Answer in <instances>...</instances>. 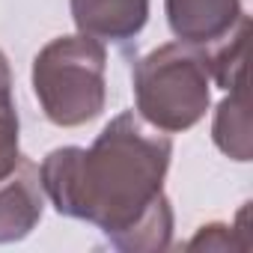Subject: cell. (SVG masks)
I'll use <instances>...</instances> for the list:
<instances>
[{"mask_svg":"<svg viewBox=\"0 0 253 253\" xmlns=\"http://www.w3.org/2000/svg\"><path fill=\"white\" fill-rule=\"evenodd\" d=\"M170 158V134L137 110H122L89 149H51L39 176L57 214L92 223L122 253H158L173 244V209L164 194Z\"/></svg>","mask_w":253,"mask_h":253,"instance_id":"cell-1","label":"cell"},{"mask_svg":"<svg viewBox=\"0 0 253 253\" xmlns=\"http://www.w3.org/2000/svg\"><path fill=\"white\" fill-rule=\"evenodd\" d=\"M137 113L167 134H182L211 104V72L206 48L167 42L140 57L131 69Z\"/></svg>","mask_w":253,"mask_h":253,"instance_id":"cell-2","label":"cell"},{"mask_svg":"<svg viewBox=\"0 0 253 253\" xmlns=\"http://www.w3.org/2000/svg\"><path fill=\"white\" fill-rule=\"evenodd\" d=\"M30 81L48 122L60 128L86 125L107 101V48L84 33L57 36L36 54Z\"/></svg>","mask_w":253,"mask_h":253,"instance_id":"cell-3","label":"cell"},{"mask_svg":"<svg viewBox=\"0 0 253 253\" xmlns=\"http://www.w3.org/2000/svg\"><path fill=\"white\" fill-rule=\"evenodd\" d=\"M45 211V188L39 164L27 155L18 158L12 173L0 179V244L27 238Z\"/></svg>","mask_w":253,"mask_h":253,"instance_id":"cell-4","label":"cell"},{"mask_svg":"<svg viewBox=\"0 0 253 253\" xmlns=\"http://www.w3.org/2000/svg\"><path fill=\"white\" fill-rule=\"evenodd\" d=\"M167 24L179 42L211 48L244 18L241 0H164Z\"/></svg>","mask_w":253,"mask_h":253,"instance_id":"cell-5","label":"cell"},{"mask_svg":"<svg viewBox=\"0 0 253 253\" xmlns=\"http://www.w3.org/2000/svg\"><path fill=\"white\" fill-rule=\"evenodd\" d=\"M78 33L98 42H134L149 21V0H69Z\"/></svg>","mask_w":253,"mask_h":253,"instance_id":"cell-6","label":"cell"},{"mask_svg":"<svg viewBox=\"0 0 253 253\" xmlns=\"http://www.w3.org/2000/svg\"><path fill=\"white\" fill-rule=\"evenodd\" d=\"M214 146L232 161H250V104H247V84L229 89V95L217 104L211 122Z\"/></svg>","mask_w":253,"mask_h":253,"instance_id":"cell-7","label":"cell"},{"mask_svg":"<svg viewBox=\"0 0 253 253\" xmlns=\"http://www.w3.org/2000/svg\"><path fill=\"white\" fill-rule=\"evenodd\" d=\"M247 36H250V18L244 15L229 36H223L217 45L206 48L209 57V72H211V84H217L220 89H235L241 84H247Z\"/></svg>","mask_w":253,"mask_h":253,"instance_id":"cell-8","label":"cell"},{"mask_svg":"<svg viewBox=\"0 0 253 253\" xmlns=\"http://www.w3.org/2000/svg\"><path fill=\"white\" fill-rule=\"evenodd\" d=\"M18 134H21V122H18V107L12 98V69H9L6 54L0 51V179L12 173V167L21 158Z\"/></svg>","mask_w":253,"mask_h":253,"instance_id":"cell-9","label":"cell"},{"mask_svg":"<svg viewBox=\"0 0 253 253\" xmlns=\"http://www.w3.org/2000/svg\"><path fill=\"white\" fill-rule=\"evenodd\" d=\"M235 232H244V229L241 226H226V223L200 226V232L188 241V250H229V247H238L232 241Z\"/></svg>","mask_w":253,"mask_h":253,"instance_id":"cell-10","label":"cell"}]
</instances>
